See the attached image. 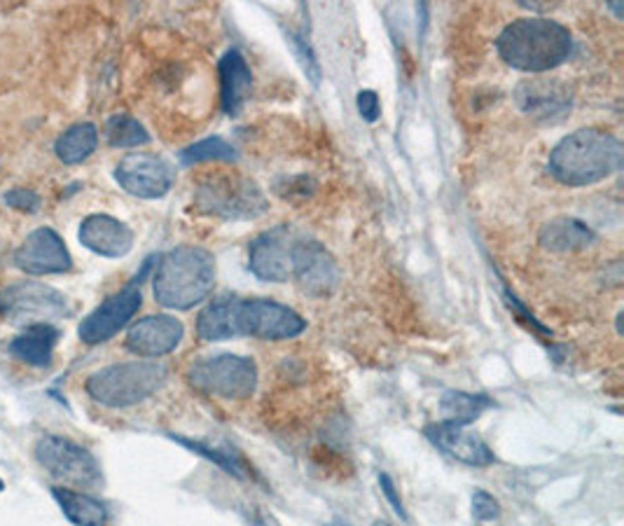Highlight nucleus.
<instances>
[{
  "label": "nucleus",
  "instance_id": "nucleus-1",
  "mask_svg": "<svg viewBox=\"0 0 624 526\" xmlns=\"http://www.w3.org/2000/svg\"><path fill=\"white\" fill-rule=\"evenodd\" d=\"M498 56L521 73H545L567 64L573 54V35L567 26L545 17L517 19L496 41Z\"/></svg>",
  "mask_w": 624,
  "mask_h": 526
},
{
  "label": "nucleus",
  "instance_id": "nucleus-2",
  "mask_svg": "<svg viewBox=\"0 0 624 526\" xmlns=\"http://www.w3.org/2000/svg\"><path fill=\"white\" fill-rule=\"evenodd\" d=\"M624 160L622 141L599 129H580L550 152L548 171L561 185L582 187L611 179Z\"/></svg>",
  "mask_w": 624,
  "mask_h": 526
},
{
  "label": "nucleus",
  "instance_id": "nucleus-3",
  "mask_svg": "<svg viewBox=\"0 0 624 526\" xmlns=\"http://www.w3.org/2000/svg\"><path fill=\"white\" fill-rule=\"evenodd\" d=\"M216 286V260L200 246H179L160 258L152 292L166 309L187 311L202 304Z\"/></svg>",
  "mask_w": 624,
  "mask_h": 526
},
{
  "label": "nucleus",
  "instance_id": "nucleus-4",
  "mask_svg": "<svg viewBox=\"0 0 624 526\" xmlns=\"http://www.w3.org/2000/svg\"><path fill=\"white\" fill-rule=\"evenodd\" d=\"M166 379H169V369L164 365L133 361V363H117L99 369V373H94L87 379L85 388L94 402L110 409H125L162 391Z\"/></svg>",
  "mask_w": 624,
  "mask_h": 526
},
{
  "label": "nucleus",
  "instance_id": "nucleus-5",
  "mask_svg": "<svg viewBox=\"0 0 624 526\" xmlns=\"http://www.w3.org/2000/svg\"><path fill=\"white\" fill-rule=\"evenodd\" d=\"M194 206L223 221H256L269 204L265 192L244 175L216 173L197 187Z\"/></svg>",
  "mask_w": 624,
  "mask_h": 526
},
{
  "label": "nucleus",
  "instance_id": "nucleus-6",
  "mask_svg": "<svg viewBox=\"0 0 624 526\" xmlns=\"http://www.w3.org/2000/svg\"><path fill=\"white\" fill-rule=\"evenodd\" d=\"M187 384L202 396L244 400L256 391L258 365L237 354L206 356L190 365Z\"/></svg>",
  "mask_w": 624,
  "mask_h": 526
},
{
  "label": "nucleus",
  "instance_id": "nucleus-7",
  "mask_svg": "<svg viewBox=\"0 0 624 526\" xmlns=\"http://www.w3.org/2000/svg\"><path fill=\"white\" fill-rule=\"evenodd\" d=\"M68 314V302L56 288L37 281H17L0 292V316L17 325H52Z\"/></svg>",
  "mask_w": 624,
  "mask_h": 526
},
{
  "label": "nucleus",
  "instance_id": "nucleus-8",
  "mask_svg": "<svg viewBox=\"0 0 624 526\" xmlns=\"http://www.w3.org/2000/svg\"><path fill=\"white\" fill-rule=\"evenodd\" d=\"M35 459L45 471L73 486H99L104 482L101 465L87 447L77 444L64 436H45L35 444Z\"/></svg>",
  "mask_w": 624,
  "mask_h": 526
},
{
  "label": "nucleus",
  "instance_id": "nucleus-9",
  "mask_svg": "<svg viewBox=\"0 0 624 526\" xmlns=\"http://www.w3.org/2000/svg\"><path fill=\"white\" fill-rule=\"evenodd\" d=\"M306 321L295 309L279 304L275 300H239L237 304V330L239 335L262 340V342H283L304 333Z\"/></svg>",
  "mask_w": 624,
  "mask_h": 526
},
{
  "label": "nucleus",
  "instance_id": "nucleus-10",
  "mask_svg": "<svg viewBox=\"0 0 624 526\" xmlns=\"http://www.w3.org/2000/svg\"><path fill=\"white\" fill-rule=\"evenodd\" d=\"M115 181L139 200H160L175 183L173 167L152 152H129L115 167Z\"/></svg>",
  "mask_w": 624,
  "mask_h": 526
},
{
  "label": "nucleus",
  "instance_id": "nucleus-11",
  "mask_svg": "<svg viewBox=\"0 0 624 526\" xmlns=\"http://www.w3.org/2000/svg\"><path fill=\"white\" fill-rule=\"evenodd\" d=\"M298 241L300 237L290 225L262 232L260 237L250 241L248 269L260 281L286 283L292 279V250H295Z\"/></svg>",
  "mask_w": 624,
  "mask_h": 526
},
{
  "label": "nucleus",
  "instance_id": "nucleus-12",
  "mask_svg": "<svg viewBox=\"0 0 624 526\" xmlns=\"http://www.w3.org/2000/svg\"><path fill=\"white\" fill-rule=\"evenodd\" d=\"M292 279L298 281L306 296L327 298L337 290L342 271L323 244L300 239L295 250H292Z\"/></svg>",
  "mask_w": 624,
  "mask_h": 526
},
{
  "label": "nucleus",
  "instance_id": "nucleus-13",
  "mask_svg": "<svg viewBox=\"0 0 624 526\" xmlns=\"http://www.w3.org/2000/svg\"><path fill=\"white\" fill-rule=\"evenodd\" d=\"M141 288L131 281L127 288L115 292L112 298L96 307L89 316H85L80 328H77V335H80L85 344L92 346L112 340L125 325H129V321L136 316V311L141 309Z\"/></svg>",
  "mask_w": 624,
  "mask_h": 526
},
{
  "label": "nucleus",
  "instance_id": "nucleus-14",
  "mask_svg": "<svg viewBox=\"0 0 624 526\" xmlns=\"http://www.w3.org/2000/svg\"><path fill=\"white\" fill-rule=\"evenodd\" d=\"M14 265L31 277H50L71 271L73 258L52 227H37L14 250Z\"/></svg>",
  "mask_w": 624,
  "mask_h": 526
},
{
  "label": "nucleus",
  "instance_id": "nucleus-15",
  "mask_svg": "<svg viewBox=\"0 0 624 526\" xmlns=\"http://www.w3.org/2000/svg\"><path fill=\"white\" fill-rule=\"evenodd\" d=\"M185 335V328L179 319L158 314V316H146L136 321L129 333H127V348L131 354L141 358H160L175 351Z\"/></svg>",
  "mask_w": 624,
  "mask_h": 526
},
{
  "label": "nucleus",
  "instance_id": "nucleus-16",
  "mask_svg": "<svg viewBox=\"0 0 624 526\" xmlns=\"http://www.w3.org/2000/svg\"><path fill=\"white\" fill-rule=\"evenodd\" d=\"M426 438L431 440L438 450L450 454L459 463L473 468H486L496 463V457L489 450V444H486L477 433L467 431L465 426H459L454 421L431 423L426 428Z\"/></svg>",
  "mask_w": 624,
  "mask_h": 526
},
{
  "label": "nucleus",
  "instance_id": "nucleus-17",
  "mask_svg": "<svg viewBox=\"0 0 624 526\" xmlns=\"http://www.w3.org/2000/svg\"><path fill=\"white\" fill-rule=\"evenodd\" d=\"M80 244L96 253L101 258H125L133 248V232L112 216L106 213H94L80 223V232H77Z\"/></svg>",
  "mask_w": 624,
  "mask_h": 526
},
{
  "label": "nucleus",
  "instance_id": "nucleus-18",
  "mask_svg": "<svg viewBox=\"0 0 624 526\" xmlns=\"http://www.w3.org/2000/svg\"><path fill=\"white\" fill-rule=\"evenodd\" d=\"M220 104L225 115L239 117L252 94V73L239 50H229L218 64Z\"/></svg>",
  "mask_w": 624,
  "mask_h": 526
},
{
  "label": "nucleus",
  "instance_id": "nucleus-19",
  "mask_svg": "<svg viewBox=\"0 0 624 526\" xmlns=\"http://www.w3.org/2000/svg\"><path fill=\"white\" fill-rule=\"evenodd\" d=\"M519 108L538 120H557L571 108V96L557 83L526 80L517 89Z\"/></svg>",
  "mask_w": 624,
  "mask_h": 526
},
{
  "label": "nucleus",
  "instance_id": "nucleus-20",
  "mask_svg": "<svg viewBox=\"0 0 624 526\" xmlns=\"http://www.w3.org/2000/svg\"><path fill=\"white\" fill-rule=\"evenodd\" d=\"M237 304L239 300L232 296H223L208 302L197 319V337L202 342H225L239 337Z\"/></svg>",
  "mask_w": 624,
  "mask_h": 526
},
{
  "label": "nucleus",
  "instance_id": "nucleus-21",
  "mask_svg": "<svg viewBox=\"0 0 624 526\" xmlns=\"http://www.w3.org/2000/svg\"><path fill=\"white\" fill-rule=\"evenodd\" d=\"M56 342L58 330L54 325H31L10 342V356L31 367H47L52 365Z\"/></svg>",
  "mask_w": 624,
  "mask_h": 526
},
{
  "label": "nucleus",
  "instance_id": "nucleus-22",
  "mask_svg": "<svg viewBox=\"0 0 624 526\" xmlns=\"http://www.w3.org/2000/svg\"><path fill=\"white\" fill-rule=\"evenodd\" d=\"M52 496L58 503V508L75 526H106L108 508L85 492L68 490V486H52Z\"/></svg>",
  "mask_w": 624,
  "mask_h": 526
},
{
  "label": "nucleus",
  "instance_id": "nucleus-23",
  "mask_svg": "<svg viewBox=\"0 0 624 526\" xmlns=\"http://www.w3.org/2000/svg\"><path fill=\"white\" fill-rule=\"evenodd\" d=\"M596 241V234L575 218H557L540 232V244L552 253H575L590 248Z\"/></svg>",
  "mask_w": 624,
  "mask_h": 526
},
{
  "label": "nucleus",
  "instance_id": "nucleus-24",
  "mask_svg": "<svg viewBox=\"0 0 624 526\" xmlns=\"http://www.w3.org/2000/svg\"><path fill=\"white\" fill-rule=\"evenodd\" d=\"M96 146H99V129H96L92 122H80L68 127L62 136H58L54 143V152L64 164L73 167L89 160Z\"/></svg>",
  "mask_w": 624,
  "mask_h": 526
},
{
  "label": "nucleus",
  "instance_id": "nucleus-25",
  "mask_svg": "<svg viewBox=\"0 0 624 526\" xmlns=\"http://www.w3.org/2000/svg\"><path fill=\"white\" fill-rule=\"evenodd\" d=\"M494 407V400L482 394H463V391H447L440 400L444 421H454L459 426L473 423L482 412Z\"/></svg>",
  "mask_w": 624,
  "mask_h": 526
},
{
  "label": "nucleus",
  "instance_id": "nucleus-26",
  "mask_svg": "<svg viewBox=\"0 0 624 526\" xmlns=\"http://www.w3.org/2000/svg\"><path fill=\"white\" fill-rule=\"evenodd\" d=\"M106 139L112 148H139L150 143V133L136 117L120 112L106 122Z\"/></svg>",
  "mask_w": 624,
  "mask_h": 526
},
{
  "label": "nucleus",
  "instance_id": "nucleus-27",
  "mask_svg": "<svg viewBox=\"0 0 624 526\" xmlns=\"http://www.w3.org/2000/svg\"><path fill=\"white\" fill-rule=\"evenodd\" d=\"M234 160H237V150H234L225 139H220V136L204 139L181 152V162L185 167L204 164V162H234Z\"/></svg>",
  "mask_w": 624,
  "mask_h": 526
},
{
  "label": "nucleus",
  "instance_id": "nucleus-28",
  "mask_svg": "<svg viewBox=\"0 0 624 526\" xmlns=\"http://www.w3.org/2000/svg\"><path fill=\"white\" fill-rule=\"evenodd\" d=\"M6 204L14 211H24V213H35L37 208H41V197L33 190H26V187H14L10 192H6Z\"/></svg>",
  "mask_w": 624,
  "mask_h": 526
},
{
  "label": "nucleus",
  "instance_id": "nucleus-29",
  "mask_svg": "<svg viewBox=\"0 0 624 526\" xmlns=\"http://www.w3.org/2000/svg\"><path fill=\"white\" fill-rule=\"evenodd\" d=\"M473 515L477 522H494L501 517V503L486 492H475L473 496Z\"/></svg>",
  "mask_w": 624,
  "mask_h": 526
},
{
  "label": "nucleus",
  "instance_id": "nucleus-30",
  "mask_svg": "<svg viewBox=\"0 0 624 526\" xmlns=\"http://www.w3.org/2000/svg\"><path fill=\"white\" fill-rule=\"evenodd\" d=\"M358 112L365 122H377L379 115H381V104H379V96L373 89H363L358 94Z\"/></svg>",
  "mask_w": 624,
  "mask_h": 526
},
{
  "label": "nucleus",
  "instance_id": "nucleus-31",
  "mask_svg": "<svg viewBox=\"0 0 624 526\" xmlns=\"http://www.w3.org/2000/svg\"><path fill=\"white\" fill-rule=\"evenodd\" d=\"M379 484H381V492H384V496L391 501V505H394V511L405 519L407 517V513H405V505H402V501H400V496H398V492H396V484H394V480L388 477V475H379Z\"/></svg>",
  "mask_w": 624,
  "mask_h": 526
},
{
  "label": "nucleus",
  "instance_id": "nucleus-32",
  "mask_svg": "<svg viewBox=\"0 0 624 526\" xmlns=\"http://www.w3.org/2000/svg\"><path fill=\"white\" fill-rule=\"evenodd\" d=\"M375 526H391V524H388V522H381V519H379V522H377Z\"/></svg>",
  "mask_w": 624,
  "mask_h": 526
},
{
  "label": "nucleus",
  "instance_id": "nucleus-33",
  "mask_svg": "<svg viewBox=\"0 0 624 526\" xmlns=\"http://www.w3.org/2000/svg\"><path fill=\"white\" fill-rule=\"evenodd\" d=\"M0 490H3V482H0Z\"/></svg>",
  "mask_w": 624,
  "mask_h": 526
},
{
  "label": "nucleus",
  "instance_id": "nucleus-34",
  "mask_svg": "<svg viewBox=\"0 0 624 526\" xmlns=\"http://www.w3.org/2000/svg\"><path fill=\"white\" fill-rule=\"evenodd\" d=\"M340 526H346V524H340Z\"/></svg>",
  "mask_w": 624,
  "mask_h": 526
}]
</instances>
